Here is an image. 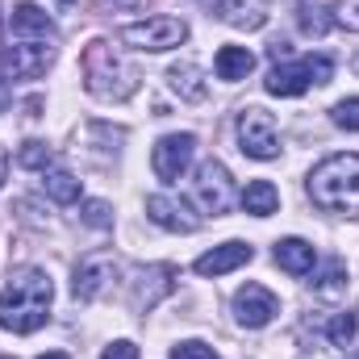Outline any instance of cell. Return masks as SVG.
Listing matches in <instances>:
<instances>
[{
    "label": "cell",
    "instance_id": "cell-31",
    "mask_svg": "<svg viewBox=\"0 0 359 359\" xmlns=\"http://www.w3.org/2000/svg\"><path fill=\"white\" fill-rule=\"evenodd\" d=\"M13 109V88H8V80L0 76V113H8Z\"/></svg>",
    "mask_w": 359,
    "mask_h": 359
},
{
    "label": "cell",
    "instance_id": "cell-23",
    "mask_svg": "<svg viewBox=\"0 0 359 359\" xmlns=\"http://www.w3.org/2000/svg\"><path fill=\"white\" fill-rule=\"evenodd\" d=\"M17 163L29 168V172H46V168L55 163V151H50L46 142H21V147H17Z\"/></svg>",
    "mask_w": 359,
    "mask_h": 359
},
{
    "label": "cell",
    "instance_id": "cell-30",
    "mask_svg": "<svg viewBox=\"0 0 359 359\" xmlns=\"http://www.w3.org/2000/svg\"><path fill=\"white\" fill-rule=\"evenodd\" d=\"M100 359H138V347H134L130 339H117L113 347H104V355Z\"/></svg>",
    "mask_w": 359,
    "mask_h": 359
},
{
    "label": "cell",
    "instance_id": "cell-21",
    "mask_svg": "<svg viewBox=\"0 0 359 359\" xmlns=\"http://www.w3.org/2000/svg\"><path fill=\"white\" fill-rule=\"evenodd\" d=\"M42 188H46V196H50L55 205H76V201H80V180L72 176V172H63V168L42 172Z\"/></svg>",
    "mask_w": 359,
    "mask_h": 359
},
{
    "label": "cell",
    "instance_id": "cell-13",
    "mask_svg": "<svg viewBox=\"0 0 359 359\" xmlns=\"http://www.w3.org/2000/svg\"><path fill=\"white\" fill-rule=\"evenodd\" d=\"M172 288H176V268H168V264L138 268V271H134V309H138V313L155 309Z\"/></svg>",
    "mask_w": 359,
    "mask_h": 359
},
{
    "label": "cell",
    "instance_id": "cell-4",
    "mask_svg": "<svg viewBox=\"0 0 359 359\" xmlns=\"http://www.w3.org/2000/svg\"><path fill=\"white\" fill-rule=\"evenodd\" d=\"M330 76H334V63L326 55H305L292 63H276L264 80V88L271 96H301L309 84H330Z\"/></svg>",
    "mask_w": 359,
    "mask_h": 359
},
{
    "label": "cell",
    "instance_id": "cell-9",
    "mask_svg": "<svg viewBox=\"0 0 359 359\" xmlns=\"http://www.w3.org/2000/svg\"><path fill=\"white\" fill-rule=\"evenodd\" d=\"M192 151H196V138L192 134H163L155 142V151H151L155 176L163 180V184H176L188 172V163H192Z\"/></svg>",
    "mask_w": 359,
    "mask_h": 359
},
{
    "label": "cell",
    "instance_id": "cell-33",
    "mask_svg": "<svg viewBox=\"0 0 359 359\" xmlns=\"http://www.w3.org/2000/svg\"><path fill=\"white\" fill-rule=\"evenodd\" d=\"M38 359H72V355H63V351H46V355H38Z\"/></svg>",
    "mask_w": 359,
    "mask_h": 359
},
{
    "label": "cell",
    "instance_id": "cell-16",
    "mask_svg": "<svg viewBox=\"0 0 359 359\" xmlns=\"http://www.w3.org/2000/svg\"><path fill=\"white\" fill-rule=\"evenodd\" d=\"M213 13L234 29H264L268 25V4L264 0H217Z\"/></svg>",
    "mask_w": 359,
    "mask_h": 359
},
{
    "label": "cell",
    "instance_id": "cell-29",
    "mask_svg": "<svg viewBox=\"0 0 359 359\" xmlns=\"http://www.w3.org/2000/svg\"><path fill=\"white\" fill-rule=\"evenodd\" d=\"M334 21H339L343 29H355L359 34V0H339V4H334Z\"/></svg>",
    "mask_w": 359,
    "mask_h": 359
},
{
    "label": "cell",
    "instance_id": "cell-15",
    "mask_svg": "<svg viewBox=\"0 0 359 359\" xmlns=\"http://www.w3.org/2000/svg\"><path fill=\"white\" fill-rule=\"evenodd\" d=\"M255 259V251L247 247V243H238V238H230V243H222V247H213V251H205L192 268L196 276H226V271L243 268V264H251Z\"/></svg>",
    "mask_w": 359,
    "mask_h": 359
},
{
    "label": "cell",
    "instance_id": "cell-1",
    "mask_svg": "<svg viewBox=\"0 0 359 359\" xmlns=\"http://www.w3.org/2000/svg\"><path fill=\"white\" fill-rule=\"evenodd\" d=\"M55 284L42 268H17L0 288V326L13 334H34L50 318Z\"/></svg>",
    "mask_w": 359,
    "mask_h": 359
},
{
    "label": "cell",
    "instance_id": "cell-20",
    "mask_svg": "<svg viewBox=\"0 0 359 359\" xmlns=\"http://www.w3.org/2000/svg\"><path fill=\"white\" fill-rule=\"evenodd\" d=\"M243 209H247L251 217H271V213L280 209V188H276L271 180H251L247 192H243Z\"/></svg>",
    "mask_w": 359,
    "mask_h": 359
},
{
    "label": "cell",
    "instance_id": "cell-36",
    "mask_svg": "<svg viewBox=\"0 0 359 359\" xmlns=\"http://www.w3.org/2000/svg\"><path fill=\"white\" fill-rule=\"evenodd\" d=\"M347 359H359V351H355V355H347Z\"/></svg>",
    "mask_w": 359,
    "mask_h": 359
},
{
    "label": "cell",
    "instance_id": "cell-10",
    "mask_svg": "<svg viewBox=\"0 0 359 359\" xmlns=\"http://www.w3.org/2000/svg\"><path fill=\"white\" fill-rule=\"evenodd\" d=\"M276 313H280V301H276V292L264 288V284H243L234 292V318L247 330H264Z\"/></svg>",
    "mask_w": 359,
    "mask_h": 359
},
{
    "label": "cell",
    "instance_id": "cell-25",
    "mask_svg": "<svg viewBox=\"0 0 359 359\" xmlns=\"http://www.w3.org/2000/svg\"><path fill=\"white\" fill-rule=\"evenodd\" d=\"M80 222L92 226V230H109V226H113V209H109L104 201H84V205H80Z\"/></svg>",
    "mask_w": 359,
    "mask_h": 359
},
{
    "label": "cell",
    "instance_id": "cell-7",
    "mask_svg": "<svg viewBox=\"0 0 359 359\" xmlns=\"http://www.w3.org/2000/svg\"><path fill=\"white\" fill-rule=\"evenodd\" d=\"M192 192H196V201L209 217H226L234 209V180L226 172V163H217V159L201 163V172L192 180Z\"/></svg>",
    "mask_w": 359,
    "mask_h": 359
},
{
    "label": "cell",
    "instance_id": "cell-8",
    "mask_svg": "<svg viewBox=\"0 0 359 359\" xmlns=\"http://www.w3.org/2000/svg\"><path fill=\"white\" fill-rule=\"evenodd\" d=\"M50 63H55V42H25L21 38L17 46H8L0 55V67L13 80H38L50 72Z\"/></svg>",
    "mask_w": 359,
    "mask_h": 359
},
{
    "label": "cell",
    "instance_id": "cell-22",
    "mask_svg": "<svg viewBox=\"0 0 359 359\" xmlns=\"http://www.w3.org/2000/svg\"><path fill=\"white\" fill-rule=\"evenodd\" d=\"M359 334V318L347 309V313H334L330 322H326V339L334 343V347H347V343H355Z\"/></svg>",
    "mask_w": 359,
    "mask_h": 359
},
{
    "label": "cell",
    "instance_id": "cell-3",
    "mask_svg": "<svg viewBox=\"0 0 359 359\" xmlns=\"http://www.w3.org/2000/svg\"><path fill=\"white\" fill-rule=\"evenodd\" d=\"M309 201L326 213H347L359 205V155H330L309 172Z\"/></svg>",
    "mask_w": 359,
    "mask_h": 359
},
{
    "label": "cell",
    "instance_id": "cell-18",
    "mask_svg": "<svg viewBox=\"0 0 359 359\" xmlns=\"http://www.w3.org/2000/svg\"><path fill=\"white\" fill-rule=\"evenodd\" d=\"M213 72H217V80L238 84V80H247V76L255 72V55H251L247 46H222L217 59H213Z\"/></svg>",
    "mask_w": 359,
    "mask_h": 359
},
{
    "label": "cell",
    "instance_id": "cell-2",
    "mask_svg": "<svg viewBox=\"0 0 359 359\" xmlns=\"http://www.w3.org/2000/svg\"><path fill=\"white\" fill-rule=\"evenodd\" d=\"M84 88L96 96V100H130L134 92H138V72H134V63H126L117 50H113V42H104V38H96L84 46Z\"/></svg>",
    "mask_w": 359,
    "mask_h": 359
},
{
    "label": "cell",
    "instance_id": "cell-28",
    "mask_svg": "<svg viewBox=\"0 0 359 359\" xmlns=\"http://www.w3.org/2000/svg\"><path fill=\"white\" fill-rule=\"evenodd\" d=\"M172 359H217V351L209 347V343H196V339H188V343H180Z\"/></svg>",
    "mask_w": 359,
    "mask_h": 359
},
{
    "label": "cell",
    "instance_id": "cell-27",
    "mask_svg": "<svg viewBox=\"0 0 359 359\" xmlns=\"http://www.w3.org/2000/svg\"><path fill=\"white\" fill-rule=\"evenodd\" d=\"M301 29H305L309 38H322V34L330 29V17H322L318 4H301Z\"/></svg>",
    "mask_w": 359,
    "mask_h": 359
},
{
    "label": "cell",
    "instance_id": "cell-32",
    "mask_svg": "<svg viewBox=\"0 0 359 359\" xmlns=\"http://www.w3.org/2000/svg\"><path fill=\"white\" fill-rule=\"evenodd\" d=\"M4 180H8V155H4V147H0V188H4Z\"/></svg>",
    "mask_w": 359,
    "mask_h": 359
},
{
    "label": "cell",
    "instance_id": "cell-19",
    "mask_svg": "<svg viewBox=\"0 0 359 359\" xmlns=\"http://www.w3.org/2000/svg\"><path fill=\"white\" fill-rule=\"evenodd\" d=\"M168 84H172V92H176L180 100H188V104H201V100L209 96L196 63H176V67L168 72Z\"/></svg>",
    "mask_w": 359,
    "mask_h": 359
},
{
    "label": "cell",
    "instance_id": "cell-35",
    "mask_svg": "<svg viewBox=\"0 0 359 359\" xmlns=\"http://www.w3.org/2000/svg\"><path fill=\"white\" fill-rule=\"evenodd\" d=\"M205 4H209V8H213V4H217V0H205Z\"/></svg>",
    "mask_w": 359,
    "mask_h": 359
},
{
    "label": "cell",
    "instance_id": "cell-17",
    "mask_svg": "<svg viewBox=\"0 0 359 359\" xmlns=\"http://www.w3.org/2000/svg\"><path fill=\"white\" fill-rule=\"evenodd\" d=\"M318 264V255H313V243H305V238H280L276 243V268L288 271V276H309Z\"/></svg>",
    "mask_w": 359,
    "mask_h": 359
},
{
    "label": "cell",
    "instance_id": "cell-12",
    "mask_svg": "<svg viewBox=\"0 0 359 359\" xmlns=\"http://www.w3.org/2000/svg\"><path fill=\"white\" fill-rule=\"evenodd\" d=\"M147 217L155 222V226H163V230H172V234H196L201 230V217L176 201V196H168V192H155V196H147Z\"/></svg>",
    "mask_w": 359,
    "mask_h": 359
},
{
    "label": "cell",
    "instance_id": "cell-24",
    "mask_svg": "<svg viewBox=\"0 0 359 359\" xmlns=\"http://www.w3.org/2000/svg\"><path fill=\"white\" fill-rule=\"evenodd\" d=\"M313 288H318V292H339V288H347V268H343V259H326L322 271L313 276Z\"/></svg>",
    "mask_w": 359,
    "mask_h": 359
},
{
    "label": "cell",
    "instance_id": "cell-34",
    "mask_svg": "<svg viewBox=\"0 0 359 359\" xmlns=\"http://www.w3.org/2000/svg\"><path fill=\"white\" fill-rule=\"evenodd\" d=\"M55 4H59V8H76V0H55Z\"/></svg>",
    "mask_w": 359,
    "mask_h": 359
},
{
    "label": "cell",
    "instance_id": "cell-26",
    "mask_svg": "<svg viewBox=\"0 0 359 359\" xmlns=\"http://www.w3.org/2000/svg\"><path fill=\"white\" fill-rule=\"evenodd\" d=\"M330 117H334V126H339V130H351V134H359V96L339 100V104L330 109Z\"/></svg>",
    "mask_w": 359,
    "mask_h": 359
},
{
    "label": "cell",
    "instance_id": "cell-6",
    "mask_svg": "<svg viewBox=\"0 0 359 359\" xmlns=\"http://www.w3.org/2000/svg\"><path fill=\"white\" fill-rule=\"evenodd\" d=\"M184 38H188V25H184L180 17H147V21H134V25L121 29V42H126V46L151 50V55L172 50V46H180Z\"/></svg>",
    "mask_w": 359,
    "mask_h": 359
},
{
    "label": "cell",
    "instance_id": "cell-14",
    "mask_svg": "<svg viewBox=\"0 0 359 359\" xmlns=\"http://www.w3.org/2000/svg\"><path fill=\"white\" fill-rule=\"evenodd\" d=\"M8 29H13L17 38H25V42H59L55 21H50L38 4H29V0L13 4V13H8Z\"/></svg>",
    "mask_w": 359,
    "mask_h": 359
},
{
    "label": "cell",
    "instance_id": "cell-5",
    "mask_svg": "<svg viewBox=\"0 0 359 359\" xmlns=\"http://www.w3.org/2000/svg\"><path fill=\"white\" fill-rule=\"evenodd\" d=\"M238 147H243V155H251V159H259V163H268V159L280 155L276 117H271L268 109L251 104V109L238 113Z\"/></svg>",
    "mask_w": 359,
    "mask_h": 359
},
{
    "label": "cell",
    "instance_id": "cell-11",
    "mask_svg": "<svg viewBox=\"0 0 359 359\" xmlns=\"http://www.w3.org/2000/svg\"><path fill=\"white\" fill-rule=\"evenodd\" d=\"M113 276H117V259H113L109 251H96V255H88V259H80L76 280H72L76 301H96V297L113 284Z\"/></svg>",
    "mask_w": 359,
    "mask_h": 359
}]
</instances>
